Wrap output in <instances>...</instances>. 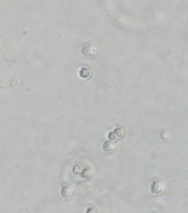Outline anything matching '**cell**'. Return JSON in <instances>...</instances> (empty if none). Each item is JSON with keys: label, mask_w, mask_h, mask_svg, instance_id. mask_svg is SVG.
I'll use <instances>...</instances> for the list:
<instances>
[{"label": "cell", "mask_w": 188, "mask_h": 213, "mask_svg": "<svg viewBox=\"0 0 188 213\" xmlns=\"http://www.w3.org/2000/svg\"><path fill=\"white\" fill-rule=\"evenodd\" d=\"M151 193L153 195H156V196H161L166 192V183L163 182V181H160V179H154L153 181V183H151Z\"/></svg>", "instance_id": "obj_1"}, {"label": "cell", "mask_w": 188, "mask_h": 213, "mask_svg": "<svg viewBox=\"0 0 188 213\" xmlns=\"http://www.w3.org/2000/svg\"><path fill=\"white\" fill-rule=\"evenodd\" d=\"M79 76L82 78V79H89L91 76H92V69H91V67H81Z\"/></svg>", "instance_id": "obj_5"}, {"label": "cell", "mask_w": 188, "mask_h": 213, "mask_svg": "<svg viewBox=\"0 0 188 213\" xmlns=\"http://www.w3.org/2000/svg\"><path fill=\"white\" fill-rule=\"evenodd\" d=\"M83 171H85V172H82V177L83 178H91V177H92V171H91V168H85V169H83Z\"/></svg>", "instance_id": "obj_7"}, {"label": "cell", "mask_w": 188, "mask_h": 213, "mask_svg": "<svg viewBox=\"0 0 188 213\" xmlns=\"http://www.w3.org/2000/svg\"><path fill=\"white\" fill-rule=\"evenodd\" d=\"M103 151L106 152V154H112V152L116 151V144L113 143V141H106L105 144H103Z\"/></svg>", "instance_id": "obj_6"}, {"label": "cell", "mask_w": 188, "mask_h": 213, "mask_svg": "<svg viewBox=\"0 0 188 213\" xmlns=\"http://www.w3.org/2000/svg\"><path fill=\"white\" fill-rule=\"evenodd\" d=\"M61 195L65 199H71L74 196V188L71 185H64L61 188Z\"/></svg>", "instance_id": "obj_3"}, {"label": "cell", "mask_w": 188, "mask_h": 213, "mask_svg": "<svg viewBox=\"0 0 188 213\" xmlns=\"http://www.w3.org/2000/svg\"><path fill=\"white\" fill-rule=\"evenodd\" d=\"M125 136V130L123 128H120V127H117L115 131H112V133H109V140L110 141H115V140H117V138H122Z\"/></svg>", "instance_id": "obj_4"}, {"label": "cell", "mask_w": 188, "mask_h": 213, "mask_svg": "<svg viewBox=\"0 0 188 213\" xmlns=\"http://www.w3.org/2000/svg\"><path fill=\"white\" fill-rule=\"evenodd\" d=\"M82 54L88 58H95L98 55V47L95 43H87L82 47Z\"/></svg>", "instance_id": "obj_2"}]
</instances>
